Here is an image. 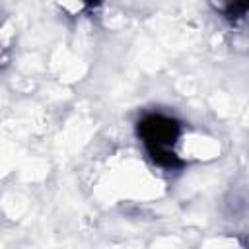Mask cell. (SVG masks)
I'll return each mask as SVG.
<instances>
[{
	"label": "cell",
	"instance_id": "obj_2",
	"mask_svg": "<svg viewBox=\"0 0 249 249\" xmlns=\"http://www.w3.org/2000/svg\"><path fill=\"white\" fill-rule=\"evenodd\" d=\"M216 10L226 18V19H239L247 14L249 10V0H212Z\"/></svg>",
	"mask_w": 249,
	"mask_h": 249
},
{
	"label": "cell",
	"instance_id": "obj_1",
	"mask_svg": "<svg viewBox=\"0 0 249 249\" xmlns=\"http://www.w3.org/2000/svg\"><path fill=\"white\" fill-rule=\"evenodd\" d=\"M136 132L156 165L165 169H175L181 165V160L173 150L181 136L179 121L163 113H148L138 121Z\"/></svg>",
	"mask_w": 249,
	"mask_h": 249
},
{
	"label": "cell",
	"instance_id": "obj_3",
	"mask_svg": "<svg viewBox=\"0 0 249 249\" xmlns=\"http://www.w3.org/2000/svg\"><path fill=\"white\" fill-rule=\"evenodd\" d=\"M82 2H84L86 6H95V4L99 2V0H82Z\"/></svg>",
	"mask_w": 249,
	"mask_h": 249
}]
</instances>
